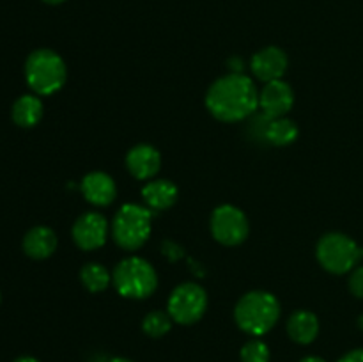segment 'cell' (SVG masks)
Listing matches in <instances>:
<instances>
[{"label": "cell", "mask_w": 363, "mask_h": 362, "mask_svg": "<svg viewBox=\"0 0 363 362\" xmlns=\"http://www.w3.org/2000/svg\"><path fill=\"white\" fill-rule=\"evenodd\" d=\"M177 195H179V190L169 180H152L142 188V199L151 212L152 209L163 212V209L172 208L177 201Z\"/></svg>", "instance_id": "obj_14"}, {"label": "cell", "mask_w": 363, "mask_h": 362, "mask_svg": "<svg viewBox=\"0 0 363 362\" xmlns=\"http://www.w3.org/2000/svg\"><path fill=\"white\" fill-rule=\"evenodd\" d=\"M126 167L131 176L137 177V180H152L162 167V156L155 146L137 144L128 151Z\"/></svg>", "instance_id": "obj_12"}, {"label": "cell", "mask_w": 363, "mask_h": 362, "mask_svg": "<svg viewBox=\"0 0 363 362\" xmlns=\"http://www.w3.org/2000/svg\"><path fill=\"white\" fill-rule=\"evenodd\" d=\"M172 322L169 312L165 311H151L149 314H145L144 322H142V330L147 334L149 337H163L165 334L170 332L172 329Z\"/></svg>", "instance_id": "obj_20"}, {"label": "cell", "mask_w": 363, "mask_h": 362, "mask_svg": "<svg viewBox=\"0 0 363 362\" xmlns=\"http://www.w3.org/2000/svg\"><path fill=\"white\" fill-rule=\"evenodd\" d=\"M300 362H326V361H325V358L318 357V355H308V357L301 358Z\"/></svg>", "instance_id": "obj_24"}, {"label": "cell", "mask_w": 363, "mask_h": 362, "mask_svg": "<svg viewBox=\"0 0 363 362\" xmlns=\"http://www.w3.org/2000/svg\"><path fill=\"white\" fill-rule=\"evenodd\" d=\"M106 362H133V361H130V358H124V357H113Z\"/></svg>", "instance_id": "obj_26"}, {"label": "cell", "mask_w": 363, "mask_h": 362, "mask_svg": "<svg viewBox=\"0 0 363 362\" xmlns=\"http://www.w3.org/2000/svg\"><path fill=\"white\" fill-rule=\"evenodd\" d=\"M82 194L92 206H108L116 201V181L106 172L94 170L82 180Z\"/></svg>", "instance_id": "obj_13"}, {"label": "cell", "mask_w": 363, "mask_h": 362, "mask_svg": "<svg viewBox=\"0 0 363 362\" xmlns=\"http://www.w3.org/2000/svg\"><path fill=\"white\" fill-rule=\"evenodd\" d=\"M287 334L298 344L314 343L319 334V319L311 311H296L287 319Z\"/></svg>", "instance_id": "obj_16"}, {"label": "cell", "mask_w": 363, "mask_h": 362, "mask_svg": "<svg viewBox=\"0 0 363 362\" xmlns=\"http://www.w3.org/2000/svg\"><path fill=\"white\" fill-rule=\"evenodd\" d=\"M57 234L46 226H35L23 236V252L32 259H46L55 252Z\"/></svg>", "instance_id": "obj_15"}, {"label": "cell", "mask_w": 363, "mask_h": 362, "mask_svg": "<svg viewBox=\"0 0 363 362\" xmlns=\"http://www.w3.org/2000/svg\"><path fill=\"white\" fill-rule=\"evenodd\" d=\"M280 311V302L275 295L255 290L240 298L234 307V319L243 332L259 337L279 323Z\"/></svg>", "instance_id": "obj_2"}, {"label": "cell", "mask_w": 363, "mask_h": 362, "mask_svg": "<svg viewBox=\"0 0 363 362\" xmlns=\"http://www.w3.org/2000/svg\"><path fill=\"white\" fill-rule=\"evenodd\" d=\"M206 106L215 119L240 123L257 110V87L247 75L229 73L213 82L206 94Z\"/></svg>", "instance_id": "obj_1"}, {"label": "cell", "mask_w": 363, "mask_h": 362, "mask_svg": "<svg viewBox=\"0 0 363 362\" xmlns=\"http://www.w3.org/2000/svg\"><path fill=\"white\" fill-rule=\"evenodd\" d=\"M0 302H2V297H0Z\"/></svg>", "instance_id": "obj_29"}, {"label": "cell", "mask_w": 363, "mask_h": 362, "mask_svg": "<svg viewBox=\"0 0 363 362\" xmlns=\"http://www.w3.org/2000/svg\"><path fill=\"white\" fill-rule=\"evenodd\" d=\"M315 256L326 272L342 275L357 268L363 258V248L347 234L328 233L318 241Z\"/></svg>", "instance_id": "obj_6"}, {"label": "cell", "mask_w": 363, "mask_h": 362, "mask_svg": "<svg viewBox=\"0 0 363 362\" xmlns=\"http://www.w3.org/2000/svg\"><path fill=\"white\" fill-rule=\"evenodd\" d=\"M13 121L21 128H32L41 121L43 102L35 94H23L14 102Z\"/></svg>", "instance_id": "obj_17"}, {"label": "cell", "mask_w": 363, "mask_h": 362, "mask_svg": "<svg viewBox=\"0 0 363 362\" xmlns=\"http://www.w3.org/2000/svg\"><path fill=\"white\" fill-rule=\"evenodd\" d=\"M241 362H269V348L264 341L250 339L240 351Z\"/></svg>", "instance_id": "obj_21"}, {"label": "cell", "mask_w": 363, "mask_h": 362, "mask_svg": "<svg viewBox=\"0 0 363 362\" xmlns=\"http://www.w3.org/2000/svg\"><path fill=\"white\" fill-rule=\"evenodd\" d=\"M112 283L117 293L131 300L149 298L158 287V275L149 261L138 256H130L116 266Z\"/></svg>", "instance_id": "obj_4"}, {"label": "cell", "mask_w": 363, "mask_h": 362, "mask_svg": "<svg viewBox=\"0 0 363 362\" xmlns=\"http://www.w3.org/2000/svg\"><path fill=\"white\" fill-rule=\"evenodd\" d=\"M350 291L357 298H363V266H357L354 270H351L350 275Z\"/></svg>", "instance_id": "obj_22"}, {"label": "cell", "mask_w": 363, "mask_h": 362, "mask_svg": "<svg viewBox=\"0 0 363 362\" xmlns=\"http://www.w3.org/2000/svg\"><path fill=\"white\" fill-rule=\"evenodd\" d=\"M250 233L248 219L240 208L233 204H222L211 215V234L218 243L225 247H236L243 243Z\"/></svg>", "instance_id": "obj_8"}, {"label": "cell", "mask_w": 363, "mask_h": 362, "mask_svg": "<svg viewBox=\"0 0 363 362\" xmlns=\"http://www.w3.org/2000/svg\"><path fill=\"white\" fill-rule=\"evenodd\" d=\"M208 309V293L197 283L179 284L169 297L167 312L179 325H194Z\"/></svg>", "instance_id": "obj_7"}, {"label": "cell", "mask_w": 363, "mask_h": 362, "mask_svg": "<svg viewBox=\"0 0 363 362\" xmlns=\"http://www.w3.org/2000/svg\"><path fill=\"white\" fill-rule=\"evenodd\" d=\"M80 280L91 293H101L112 283V273L99 263H87L80 270Z\"/></svg>", "instance_id": "obj_19"}, {"label": "cell", "mask_w": 363, "mask_h": 362, "mask_svg": "<svg viewBox=\"0 0 363 362\" xmlns=\"http://www.w3.org/2000/svg\"><path fill=\"white\" fill-rule=\"evenodd\" d=\"M264 138L273 146H289L298 138V126L287 117H275L266 123Z\"/></svg>", "instance_id": "obj_18"}, {"label": "cell", "mask_w": 363, "mask_h": 362, "mask_svg": "<svg viewBox=\"0 0 363 362\" xmlns=\"http://www.w3.org/2000/svg\"><path fill=\"white\" fill-rule=\"evenodd\" d=\"M14 362H39V361L34 357H18Z\"/></svg>", "instance_id": "obj_25"}, {"label": "cell", "mask_w": 363, "mask_h": 362, "mask_svg": "<svg viewBox=\"0 0 363 362\" xmlns=\"http://www.w3.org/2000/svg\"><path fill=\"white\" fill-rule=\"evenodd\" d=\"M108 220L98 212H87L73 224V240L82 251H96L103 247L108 238Z\"/></svg>", "instance_id": "obj_9"}, {"label": "cell", "mask_w": 363, "mask_h": 362, "mask_svg": "<svg viewBox=\"0 0 363 362\" xmlns=\"http://www.w3.org/2000/svg\"><path fill=\"white\" fill-rule=\"evenodd\" d=\"M289 66V59H287L286 52L279 46H266V48L259 50L254 53L250 62V70L254 77L261 82H273L280 80L284 73Z\"/></svg>", "instance_id": "obj_11"}, {"label": "cell", "mask_w": 363, "mask_h": 362, "mask_svg": "<svg viewBox=\"0 0 363 362\" xmlns=\"http://www.w3.org/2000/svg\"><path fill=\"white\" fill-rule=\"evenodd\" d=\"M339 362H363V350H351L344 357L339 358Z\"/></svg>", "instance_id": "obj_23"}, {"label": "cell", "mask_w": 363, "mask_h": 362, "mask_svg": "<svg viewBox=\"0 0 363 362\" xmlns=\"http://www.w3.org/2000/svg\"><path fill=\"white\" fill-rule=\"evenodd\" d=\"M152 212L147 206L128 204L121 206L112 222V236L124 251H137L151 236Z\"/></svg>", "instance_id": "obj_5"}, {"label": "cell", "mask_w": 363, "mask_h": 362, "mask_svg": "<svg viewBox=\"0 0 363 362\" xmlns=\"http://www.w3.org/2000/svg\"><path fill=\"white\" fill-rule=\"evenodd\" d=\"M358 323H360V327L363 329V316H360V319H358Z\"/></svg>", "instance_id": "obj_28"}, {"label": "cell", "mask_w": 363, "mask_h": 362, "mask_svg": "<svg viewBox=\"0 0 363 362\" xmlns=\"http://www.w3.org/2000/svg\"><path fill=\"white\" fill-rule=\"evenodd\" d=\"M294 92L287 82L280 80L268 82L259 92V106L268 119L286 117V114L293 109Z\"/></svg>", "instance_id": "obj_10"}, {"label": "cell", "mask_w": 363, "mask_h": 362, "mask_svg": "<svg viewBox=\"0 0 363 362\" xmlns=\"http://www.w3.org/2000/svg\"><path fill=\"white\" fill-rule=\"evenodd\" d=\"M25 78L38 96L55 94L66 84V62L53 50H34L25 60Z\"/></svg>", "instance_id": "obj_3"}, {"label": "cell", "mask_w": 363, "mask_h": 362, "mask_svg": "<svg viewBox=\"0 0 363 362\" xmlns=\"http://www.w3.org/2000/svg\"><path fill=\"white\" fill-rule=\"evenodd\" d=\"M45 4H50V6H59V4L66 2V0H43Z\"/></svg>", "instance_id": "obj_27"}]
</instances>
